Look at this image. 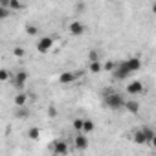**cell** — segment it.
Listing matches in <instances>:
<instances>
[{
	"label": "cell",
	"mask_w": 156,
	"mask_h": 156,
	"mask_svg": "<svg viewBox=\"0 0 156 156\" xmlns=\"http://www.w3.org/2000/svg\"><path fill=\"white\" fill-rule=\"evenodd\" d=\"M48 114H50L51 118H55V116H57V108H55V107H48Z\"/></svg>",
	"instance_id": "484cf974"
},
{
	"label": "cell",
	"mask_w": 156,
	"mask_h": 156,
	"mask_svg": "<svg viewBox=\"0 0 156 156\" xmlns=\"http://www.w3.org/2000/svg\"><path fill=\"white\" fill-rule=\"evenodd\" d=\"M85 30H87V26H85L81 20H73V22L68 24V31H70L73 37H81V35L85 33Z\"/></svg>",
	"instance_id": "52a82bcc"
},
{
	"label": "cell",
	"mask_w": 156,
	"mask_h": 156,
	"mask_svg": "<svg viewBox=\"0 0 156 156\" xmlns=\"http://www.w3.org/2000/svg\"><path fill=\"white\" fill-rule=\"evenodd\" d=\"M9 11H19V9H24V4L17 2V0H9V6H8Z\"/></svg>",
	"instance_id": "d6986e66"
},
{
	"label": "cell",
	"mask_w": 156,
	"mask_h": 156,
	"mask_svg": "<svg viewBox=\"0 0 156 156\" xmlns=\"http://www.w3.org/2000/svg\"><path fill=\"white\" fill-rule=\"evenodd\" d=\"M103 103H105V107L110 108V110H121V108H123V103H125V98H123L119 92H116V90H112V88H107V90L103 92Z\"/></svg>",
	"instance_id": "6da1fadb"
},
{
	"label": "cell",
	"mask_w": 156,
	"mask_h": 156,
	"mask_svg": "<svg viewBox=\"0 0 156 156\" xmlns=\"http://www.w3.org/2000/svg\"><path fill=\"white\" fill-rule=\"evenodd\" d=\"M50 151L55 156H66L68 154V143L64 140H55V141L50 143Z\"/></svg>",
	"instance_id": "277c9868"
},
{
	"label": "cell",
	"mask_w": 156,
	"mask_h": 156,
	"mask_svg": "<svg viewBox=\"0 0 156 156\" xmlns=\"http://www.w3.org/2000/svg\"><path fill=\"white\" fill-rule=\"evenodd\" d=\"M72 127H73V130H75L77 134H81V129H83V118H75L73 123H72Z\"/></svg>",
	"instance_id": "ffe728a7"
},
{
	"label": "cell",
	"mask_w": 156,
	"mask_h": 156,
	"mask_svg": "<svg viewBox=\"0 0 156 156\" xmlns=\"http://www.w3.org/2000/svg\"><path fill=\"white\" fill-rule=\"evenodd\" d=\"M132 73L129 72V68L125 66V61H121V62H118V66H116V70L112 72V77L114 79H118V81H125L127 77H130Z\"/></svg>",
	"instance_id": "5b68a950"
},
{
	"label": "cell",
	"mask_w": 156,
	"mask_h": 156,
	"mask_svg": "<svg viewBox=\"0 0 156 156\" xmlns=\"http://www.w3.org/2000/svg\"><path fill=\"white\" fill-rule=\"evenodd\" d=\"M116 66H118V62H114V61H107L105 64H103V70H107V72H114L116 70Z\"/></svg>",
	"instance_id": "7402d4cb"
},
{
	"label": "cell",
	"mask_w": 156,
	"mask_h": 156,
	"mask_svg": "<svg viewBox=\"0 0 156 156\" xmlns=\"http://www.w3.org/2000/svg\"><path fill=\"white\" fill-rule=\"evenodd\" d=\"M9 15H11V11H9V9H6V8H0V20L8 19Z\"/></svg>",
	"instance_id": "d4e9b609"
},
{
	"label": "cell",
	"mask_w": 156,
	"mask_h": 156,
	"mask_svg": "<svg viewBox=\"0 0 156 156\" xmlns=\"http://www.w3.org/2000/svg\"><path fill=\"white\" fill-rule=\"evenodd\" d=\"M11 81V72L8 68H0V83H8Z\"/></svg>",
	"instance_id": "e0dca14e"
},
{
	"label": "cell",
	"mask_w": 156,
	"mask_h": 156,
	"mask_svg": "<svg viewBox=\"0 0 156 156\" xmlns=\"http://www.w3.org/2000/svg\"><path fill=\"white\" fill-rule=\"evenodd\" d=\"M15 105H17V107H26V105H28V94H26V92H17V96H15Z\"/></svg>",
	"instance_id": "5bb4252c"
},
{
	"label": "cell",
	"mask_w": 156,
	"mask_h": 156,
	"mask_svg": "<svg viewBox=\"0 0 156 156\" xmlns=\"http://www.w3.org/2000/svg\"><path fill=\"white\" fill-rule=\"evenodd\" d=\"M79 75H81V72H62V73H59V83L61 85H72Z\"/></svg>",
	"instance_id": "ba28073f"
},
{
	"label": "cell",
	"mask_w": 156,
	"mask_h": 156,
	"mask_svg": "<svg viewBox=\"0 0 156 156\" xmlns=\"http://www.w3.org/2000/svg\"><path fill=\"white\" fill-rule=\"evenodd\" d=\"M132 141L136 145H151L154 141V129L152 127H140L132 132Z\"/></svg>",
	"instance_id": "7a4b0ae2"
},
{
	"label": "cell",
	"mask_w": 156,
	"mask_h": 156,
	"mask_svg": "<svg viewBox=\"0 0 156 156\" xmlns=\"http://www.w3.org/2000/svg\"><path fill=\"white\" fill-rule=\"evenodd\" d=\"M35 46H37V51H39V53H48V51L53 48V39L48 37V35H46V37H41Z\"/></svg>",
	"instance_id": "8992f818"
},
{
	"label": "cell",
	"mask_w": 156,
	"mask_h": 156,
	"mask_svg": "<svg viewBox=\"0 0 156 156\" xmlns=\"http://www.w3.org/2000/svg\"><path fill=\"white\" fill-rule=\"evenodd\" d=\"M88 145H90L88 136H85V134H75V138H73V147H75L77 151H87Z\"/></svg>",
	"instance_id": "9c48e42d"
},
{
	"label": "cell",
	"mask_w": 156,
	"mask_h": 156,
	"mask_svg": "<svg viewBox=\"0 0 156 156\" xmlns=\"http://www.w3.org/2000/svg\"><path fill=\"white\" fill-rule=\"evenodd\" d=\"M26 33H28V35H37V33H39V28H37L35 24H28V26H26Z\"/></svg>",
	"instance_id": "cb8c5ba5"
},
{
	"label": "cell",
	"mask_w": 156,
	"mask_h": 156,
	"mask_svg": "<svg viewBox=\"0 0 156 156\" xmlns=\"http://www.w3.org/2000/svg\"><path fill=\"white\" fill-rule=\"evenodd\" d=\"M123 108L127 110V112H130V114H138L140 112V103L136 101V99H125V103H123Z\"/></svg>",
	"instance_id": "7c38bea8"
},
{
	"label": "cell",
	"mask_w": 156,
	"mask_h": 156,
	"mask_svg": "<svg viewBox=\"0 0 156 156\" xmlns=\"http://www.w3.org/2000/svg\"><path fill=\"white\" fill-rule=\"evenodd\" d=\"M28 138L33 140V141H37V140L41 138V129H39V127H30V130H28Z\"/></svg>",
	"instance_id": "2e32d148"
},
{
	"label": "cell",
	"mask_w": 156,
	"mask_h": 156,
	"mask_svg": "<svg viewBox=\"0 0 156 156\" xmlns=\"http://www.w3.org/2000/svg\"><path fill=\"white\" fill-rule=\"evenodd\" d=\"M28 77H30L28 70H19L17 73L11 75V85L15 87L17 92H22V90H24V87H26V83H28Z\"/></svg>",
	"instance_id": "3957f363"
},
{
	"label": "cell",
	"mask_w": 156,
	"mask_h": 156,
	"mask_svg": "<svg viewBox=\"0 0 156 156\" xmlns=\"http://www.w3.org/2000/svg\"><path fill=\"white\" fill-rule=\"evenodd\" d=\"M13 55H15V57H17V59H22V57H24V55H26V50H24V48H22V46H17V48H15V50H13Z\"/></svg>",
	"instance_id": "603a6c76"
},
{
	"label": "cell",
	"mask_w": 156,
	"mask_h": 156,
	"mask_svg": "<svg viewBox=\"0 0 156 156\" xmlns=\"http://www.w3.org/2000/svg\"><path fill=\"white\" fill-rule=\"evenodd\" d=\"M88 61H90V62L101 61V59H99V51H98V50H90V51H88Z\"/></svg>",
	"instance_id": "44dd1931"
},
{
	"label": "cell",
	"mask_w": 156,
	"mask_h": 156,
	"mask_svg": "<svg viewBox=\"0 0 156 156\" xmlns=\"http://www.w3.org/2000/svg\"><path fill=\"white\" fill-rule=\"evenodd\" d=\"M127 92H129L130 96H140V94L145 92V87H143L141 81H130V83L127 85Z\"/></svg>",
	"instance_id": "8fae6325"
},
{
	"label": "cell",
	"mask_w": 156,
	"mask_h": 156,
	"mask_svg": "<svg viewBox=\"0 0 156 156\" xmlns=\"http://www.w3.org/2000/svg\"><path fill=\"white\" fill-rule=\"evenodd\" d=\"M15 118H19V119H28V118H30V108H28V107H17Z\"/></svg>",
	"instance_id": "9a60e30c"
},
{
	"label": "cell",
	"mask_w": 156,
	"mask_h": 156,
	"mask_svg": "<svg viewBox=\"0 0 156 156\" xmlns=\"http://www.w3.org/2000/svg\"><path fill=\"white\" fill-rule=\"evenodd\" d=\"M125 66L129 68V72L134 75L136 72H140L141 70V59L140 57H129L127 61H125Z\"/></svg>",
	"instance_id": "30bf717a"
},
{
	"label": "cell",
	"mask_w": 156,
	"mask_h": 156,
	"mask_svg": "<svg viewBox=\"0 0 156 156\" xmlns=\"http://www.w3.org/2000/svg\"><path fill=\"white\" fill-rule=\"evenodd\" d=\"M66 156H70V154H66Z\"/></svg>",
	"instance_id": "4316f807"
},
{
	"label": "cell",
	"mask_w": 156,
	"mask_h": 156,
	"mask_svg": "<svg viewBox=\"0 0 156 156\" xmlns=\"http://www.w3.org/2000/svg\"><path fill=\"white\" fill-rule=\"evenodd\" d=\"M88 70H90V73H101V72H103V64H101V61H96V62H90V66H88Z\"/></svg>",
	"instance_id": "ac0fdd59"
},
{
	"label": "cell",
	"mask_w": 156,
	"mask_h": 156,
	"mask_svg": "<svg viewBox=\"0 0 156 156\" xmlns=\"http://www.w3.org/2000/svg\"><path fill=\"white\" fill-rule=\"evenodd\" d=\"M96 130V123L92 121V119H83V129H81V134H85V136H88L90 132H94Z\"/></svg>",
	"instance_id": "4fadbf2b"
}]
</instances>
